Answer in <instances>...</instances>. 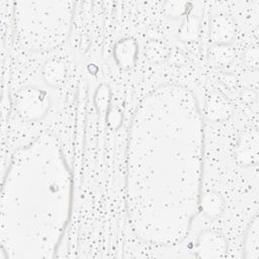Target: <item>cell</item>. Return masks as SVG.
Listing matches in <instances>:
<instances>
[{"label":"cell","instance_id":"13","mask_svg":"<svg viewBox=\"0 0 259 259\" xmlns=\"http://www.w3.org/2000/svg\"><path fill=\"white\" fill-rule=\"evenodd\" d=\"M187 2H181V1H168L164 5V13L169 17H177L183 14L186 10Z\"/></svg>","mask_w":259,"mask_h":259},{"label":"cell","instance_id":"11","mask_svg":"<svg viewBox=\"0 0 259 259\" xmlns=\"http://www.w3.org/2000/svg\"><path fill=\"white\" fill-rule=\"evenodd\" d=\"M41 77L44 81L52 87L60 85L66 77L65 64L57 59L48 61L42 67Z\"/></svg>","mask_w":259,"mask_h":259},{"label":"cell","instance_id":"14","mask_svg":"<svg viewBox=\"0 0 259 259\" xmlns=\"http://www.w3.org/2000/svg\"><path fill=\"white\" fill-rule=\"evenodd\" d=\"M244 61L251 69H257L259 66V51L257 47L249 48L244 54Z\"/></svg>","mask_w":259,"mask_h":259},{"label":"cell","instance_id":"1","mask_svg":"<svg viewBox=\"0 0 259 259\" xmlns=\"http://www.w3.org/2000/svg\"><path fill=\"white\" fill-rule=\"evenodd\" d=\"M126 203L145 241H182L199 210L203 120L195 96L178 85L155 88L140 103L128 136Z\"/></svg>","mask_w":259,"mask_h":259},{"label":"cell","instance_id":"7","mask_svg":"<svg viewBox=\"0 0 259 259\" xmlns=\"http://www.w3.org/2000/svg\"><path fill=\"white\" fill-rule=\"evenodd\" d=\"M235 23L226 15L214 16L210 20L209 24V36L215 42V45H226L235 36Z\"/></svg>","mask_w":259,"mask_h":259},{"label":"cell","instance_id":"15","mask_svg":"<svg viewBox=\"0 0 259 259\" xmlns=\"http://www.w3.org/2000/svg\"><path fill=\"white\" fill-rule=\"evenodd\" d=\"M241 99L242 101H244L245 103L247 104H250V103H253L255 100H256V92L252 89H244L241 91Z\"/></svg>","mask_w":259,"mask_h":259},{"label":"cell","instance_id":"9","mask_svg":"<svg viewBox=\"0 0 259 259\" xmlns=\"http://www.w3.org/2000/svg\"><path fill=\"white\" fill-rule=\"evenodd\" d=\"M137 53V42L132 38H124L119 40L114 48V57L119 66L123 68H128L135 64Z\"/></svg>","mask_w":259,"mask_h":259},{"label":"cell","instance_id":"12","mask_svg":"<svg viewBox=\"0 0 259 259\" xmlns=\"http://www.w3.org/2000/svg\"><path fill=\"white\" fill-rule=\"evenodd\" d=\"M209 60L217 66H228L234 57L233 51L226 45H214L208 54Z\"/></svg>","mask_w":259,"mask_h":259},{"label":"cell","instance_id":"10","mask_svg":"<svg viewBox=\"0 0 259 259\" xmlns=\"http://www.w3.org/2000/svg\"><path fill=\"white\" fill-rule=\"evenodd\" d=\"M244 257L246 259L259 258V219L256 215L252 221L244 239Z\"/></svg>","mask_w":259,"mask_h":259},{"label":"cell","instance_id":"2","mask_svg":"<svg viewBox=\"0 0 259 259\" xmlns=\"http://www.w3.org/2000/svg\"><path fill=\"white\" fill-rule=\"evenodd\" d=\"M18 41L30 51H51L66 41L73 19L69 1H18L14 3Z\"/></svg>","mask_w":259,"mask_h":259},{"label":"cell","instance_id":"5","mask_svg":"<svg viewBox=\"0 0 259 259\" xmlns=\"http://www.w3.org/2000/svg\"><path fill=\"white\" fill-rule=\"evenodd\" d=\"M258 131L249 128L244 131L236 147V159L238 163L244 167L255 165L259 157Z\"/></svg>","mask_w":259,"mask_h":259},{"label":"cell","instance_id":"3","mask_svg":"<svg viewBox=\"0 0 259 259\" xmlns=\"http://www.w3.org/2000/svg\"><path fill=\"white\" fill-rule=\"evenodd\" d=\"M15 104L18 113L23 118L34 121L47 114L50 108V97L46 91L28 86L19 90Z\"/></svg>","mask_w":259,"mask_h":259},{"label":"cell","instance_id":"6","mask_svg":"<svg viewBox=\"0 0 259 259\" xmlns=\"http://www.w3.org/2000/svg\"><path fill=\"white\" fill-rule=\"evenodd\" d=\"M233 111V106L227 97L221 92H211L206 100L204 112L208 119L212 121H222L227 119Z\"/></svg>","mask_w":259,"mask_h":259},{"label":"cell","instance_id":"4","mask_svg":"<svg viewBox=\"0 0 259 259\" xmlns=\"http://www.w3.org/2000/svg\"><path fill=\"white\" fill-rule=\"evenodd\" d=\"M194 249L197 258H221L226 256L228 242L222 234L207 230L198 236Z\"/></svg>","mask_w":259,"mask_h":259},{"label":"cell","instance_id":"8","mask_svg":"<svg viewBox=\"0 0 259 259\" xmlns=\"http://www.w3.org/2000/svg\"><path fill=\"white\" fill-rule=\"evenodd\" d=\"M225 209V200L223 196L215 191H208L201 195L199 201V210L209 219L219 218Z\"/></svg>","mask_w":259,"mask_h":259}]
</instances>
